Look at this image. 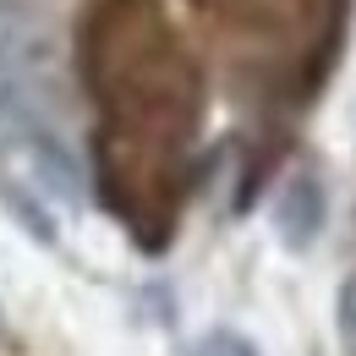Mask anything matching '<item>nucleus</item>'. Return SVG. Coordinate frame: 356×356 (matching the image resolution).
<instances>
[{
  "instance_id": "nucleus-4",
  "label": "nucleus",
  "mask_w": 356,
  "mask_h": 356,
  "mask_svg": "<svg viewBox=\"0 0 356 356\" xmlns=\"http://www.w3.org/2000/svg\"><path fill=\"white\" fill-rule=\"evenodd\" d=\"M197 356H258L241 334H230V329H220V334H209L203 346H197Z\"/></svg>"
},
{
  "instance_id": "nucleus-2",
  "label": "nucleus",
  "mask_w": 356,
  "mask_h": 356,
  "mask_svg": "<svg viewBox=\"0 0 356 356\" xmlns=\"http://www.w3.org/2000/svg\"><path fill=\"white\" fill-rule=\"evenodd\" d=\"M318 220H323L318 181H312V176H296V181H291V192H285V203H280V230H285V236L302 247V241H312Z\"/></svg>"
},
{
  "instance_id": "nucleus-3",
  "label": "nucleus",
  "mask_w": 356,
  "mask_h": 356,
  "mask_svg": "<svg viewBox=\"0 0 356 356\" xmlns=\"http://www.w3.org/2000/svg\"><path fill=\"white\" fill-rule=\"evenodd\" d=\"M340 346L346 356H356V274L340 285Z\"/></svg>"
},
{
  "instance_id": "nucleus-1",
  "label": "nucleus",
  "mask_w": 356,
  "mask_h": 356,
  "mask_svg": "<svg viewBox=\"0 0 356 356\" xmlns=\"http://www.w3.org/2000/svg\"><path fill=\"white\" fill-rule=\"evenodd\" d=\"M55 127L49 115V49L28 0H0V143L22 148Z\"/></svg>"
}]
</instances>
